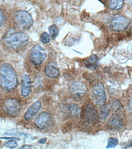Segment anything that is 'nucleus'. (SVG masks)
I'll return each mask as SVG.
<instances>
[{
    "label": "nucleus",
    "instance_id": "nucleus-12",
    "mask_svg": "<svg viewBox=\"0 0 132 149\" xmlns=\"http://www.w3.org/2000/svg\"><path fill=\"white\" fill-rule=\"evenodd\" d=\"M41 107V103L40 101H38L34 102L25 112L24 115V119L26 121H29L32 119L39 111Z\"/></svg>",
    "mask_w": 132,
    "mask_h": 149
},
{
    "label": "nucleus",
    "instance_id": "nucleus-25",
    "mask_svg": "<svg viewBox=\"0 0 132 149\" xmlns=\"http://www.w3.org/2000/svg\"><path fill=\"white\" fill-rule=\"evenodd\" d=\"M129 108L131 112L132 113V98L130 101L129 103Z\"/></svg>",
    "mask_w": 132,
    "mask_h": 149
},
{
    "label": "nucleus",
    "instance_id": "nucleus-24",
    "mask_svg": "<svg viewBox=\"0 0 132 149\" xmlns=\"http://www.w3.org/2000/svg\"><path fill=\"white\" fill-rule=\"evenodd\" d=\"M3 13L2 10L0 9V26L2 24V21H3Z\"/></svg>",
    "mask_w": 132,
    "mask_h": 149
},
{
    "label": "nucleus",
    "instance_id": "nucleus-10",
    "mask_svg": "<svg viewBox=\"0 0 132 149\" xmlns=\"http://www.w3.org/2000/svg\"><path fill=\"white\" fill-rule=\"evenodd\" d=\"M84 116L85 123L89 125L94 124L99 118L97 109L91 105H88L85 108Z\"/></svg>",
    "mask_w": 132,
    "mask_h": 149
},
{
    "label": "nucleus",
    "instance_id": "nucleus-6",
    "mask_svg": "<svg viewBox=\"0 0 132 149\" xmlns=\"http://www.w3.org/2000/svg\"><path fill=\"white\" fill-rule=\"evenodd\" d=\"M69 91L74 98L79 100L85 95L87 88L85 84L81 81H74L69 85Z\"/></svg>",
    "mask_w": 132,
    "mask_h": 149
},
{
    "label": "nucleus",
    "instance_id": "nucleus-11",
    "mask_svg": "<svg viewBox=\"0 0 132 149\" xmlns=\"http://www.w3.org/2000/svg\"><path fill=\"white\" fill-rule=\"evenodd\" d=\"M45 73L48 77L52 79L58 78L60 75V70L57 65L53 62H50L45 66Z\"/></svg>",
    "mask_w": 132,
    "mask_h": 149
},
{
    "label": "nucleus",
    "instance_id": "nucleus-14",
    "mask_svg": "<svg viewBox=\"0 0 132 149\" xmlns=\"http://www.w3.org/2000/svg\"><path fill=\"white\" fill-rule=\"evenodd\" d=\"M109 123L110 127L114 129H120L123 125L122 120L119 116L116 115H113L111 118Z\"/></svg>",
    "mask_w": 132,
    "mask_h": 149
},
{
    "label": "nucleus",
    "instance_id": "nucleus-19",
    "mask_svg": "<svg viewBox=\"0 0 132 149\" xmlns=\"http://www.w3.org/2000/svg\"><path fill=\"white\" fill-rule=\"evenodd\" d=\"M118 140L117 139L111 137L108 140L107 148H114L118 144Z\"/></svg>",
    "mask_w": 132,
    "mask_h": 149
},
{
    "label": "nucleus",
    "instance_id": "nucleus-22",
    "mask_svg": "<svg viewBox=\"0 0 132 149\" xmlns=\"http://www.w3.org/2000/svg\"><path fill=\"white\" fill-rule=\"evenodd\" d=\"M0 139L4 140H19V139L14 137H0Z\"/></svg>",
    "mask_w": 132,
    "mask_h": 149
},
{
    "label": "nucleus",
    "instance_id": "nucleus-8",
    "mask_svg": "<svg viewBox=\"0 0 132 149\" xmlns=\"http://www.w3.org/2000/svg\"><path fill=\"white\" fill-rule=\"evenodd\" d=\"M3 108L9 115H17L21 110V105L18 100L16 99L9 98L7 99L3 102Z\"/></svg>",
    "mask_w": 132,
    "mask_h": 149
},
{
    "label": "nucleus",
    "instance_id": "nucleus-1",
    "mask_svg": "<svg viewBox=\"0 0 132 149\" xmlns=\"http://www.w3.org/2000/svg\"><path fill=\"white\" fill-rule=\"evenodd\" d=\"M0 83L2 88L6 91L12 90L17 86L16 72L9 64H3L0 68Z\"/></svg>",
    "mask_w": 132,
    "mask_h": 149
},
{
    "label": "nucleus",
    "instance_id": "nucleus-3",
    "mask_svg": "<svg viewBox=\"0 0 132 149\" xmlns=\"http://www.w3.org/2000/svg\"><path fill=\"white\" fill-rule=\"evenodd\" d=\"M29 40V37L24 33H15L5 39L4 43L6 46L11 48H17L26 44Z\"/></svg>",
    "mask_w": 132,
    "mask_h": 149
},
{
    "label": "nucleus",
    "instance_id": "nucleus-18",
    "mask_svg": "<svg viewBox=\"0 0 132 149\" xmlns=\"http://www.w3.org/2000/svg\"><path fill=\"white\" fill-rule=\"evenodd\" d=\"M50 37L49 34L46 32H44L41 33L40 36L41 41L45 44H47L50 41Z\"/></svg>",
    "mask_w": 132,
    "mask_h": 149
},
{
    "label": "nucleus",
    "instance_id": "nucleus-13",
    "mask_svg": "<svg viewBox=\"0 0 132 149\" xmlns=\"http://www.w3.org/2000/svg\"><path fill=\"white\" fill-rule=\"evenodd\" d=\"M31 79L28 74H24L22 77L21 93L22 96L26 97L31 91Z\"/></svg>",
    "mask_w": 132,
    "mask_h": 149
},
{
    "label": "nucleus",
    "instance_id": "nucleus-26",
    "mask_svg": "<svg viewBox=\"0 0 132 149\" xmlns=\"http://www.w3.org/2000/svg\"><path fill=\"white\" fill-rule=\"evenodd\" d=\"M34 148L32 146H30L25 145L24 146H23V147L21 148Z\"/></svg>",
    "mask_w": 132,
    "mask_h": 149
},
{
    "label": "nucleus",
    "instance_id": "nucleus-7",
    "mask_svg": "<svg viewBox=\"0 0 132 149\" xmlns=\"http://www.w3.org/2000/svg\"><path fill=\"white\" fill-rule=\"evenodd\" d=\"M128 19L122 15L116 14L113 15L111 20V26L116 31H122L129 25Z\"/></svg>",
    "mask_w": 132,
    "mask_h": 149
},
{
    "label": "nucleus",
    "instance_id": "nucleus-23",
    "mask_svg": "<svg viewBox=\"0 0 132 149\" xmlns=\"http://www.w3.org/2000/svg\"><path fill=\"white\" fill-rule=\"evenodd\" d=\"M46 140H47V138L46 137H43V138L39 140L38 141V143H40V144H44V143H46Z\"/></svg>",
    "mask_w": 132,
    "mask_h": 149
},
{
    "label": "nucleus",
    "instance_id": "nucleus-2",
    "mask_svg": "<svg viewBox=\"0 0 132 149\" xmlns=\"http://www.w3.org/2000/svg\"><path fill=\"white\" fill-rule=\"evenodd\" d=\"M14 19L19 27L23 30H28L33 25L34 20L31 15L24 10H18L15 12Z\"/></svg>",
    "mask_w": 132,
    "mask_h": 149
},
{
    "label": "nucleus",
    "instance_id": "nucleus-4",
    "mask_svg": "<svg viewBox=\"0 0 132 149\" xmlns=\"http://www.w3.org/2000/svg\"><path fill=\"white\" fill-rule=\"evenodd\" d=\"M46 52L45 49L39 44L34 45L30 52V59L35 66H39L45 61L46 58Z\"/></svg>",
    "mask_w": 132,
    "mask_h": 149
},
{
    "label": "nucleus",
    "instance_id": "nucleus-17",
    "mask_svg": "<svg viewBox=\"0 0 132 149\" xmlns=\"http://www.w3.org/2000/svg\"><path fill=\"white\" fill-rule=\"evenodd\" d=\"M50 37L52 40L55 39L59 36L60 31L58 27L56 24H52L48 28Z\"/></svg>",
    "mask_w": 132,
    "mask_h": 149
},
{
    "label": "nucleus",
    "instance_id": "nucleus-27",
    "mask_svg": "<svg viewBox=\"0 0 132 149\" xmlns=\"http://www.w3.org/2000/svg\"><path fill=\"white\" fill-rule=\"evenodd\" d=\"M129 30L132 33V22H131L130 24H129Z\"/></svg>",
    "mask_w": 132,
    "mask_h": 149
},
{
    "label": "nucleus",
    "instance_id": "nucleus-21",
    "mask_svg": "<svg viewBox=\"0 0 132 149\" xmlns=\"http://www.w3.org/2000/svg\"><path fill=\"white\" fill-rule=\"evenodd\" d=\"M4 135L6 136H23V135H25V134L19 132L17 130H8L5 133Z\"/></svg>",
    "mask_w": 132,
    "mask_h": 149
},
{
    "label": "nucleus",
    "instance_id": "nucleus-5",
    "mask_svg": "<svg viewBox=\"0 0 132 149\" xmlns=\"http://www.w3.org/2000/svg\"><path fill=\"white\" fill-rule=\"evenodd\" d=\"M92 96L94 102L97 105L103 106L106 102V96L104 85L98 82L92 88Z\"/></svg>",
    "mask_w": 132,
    "mask_h": 149
},
{
    "label": "nucleus",
    "instance_id": "nucleus-9",
    "mask_svg": "<svg viewBox=\"0 0 132 149\" xmlns=\"http://www.w3.org/2000/svg\"><path fill=\"white\" fill-rule=\"evenodd\" d=\"M52 118L50 115L46 112L40 113L35 120L34 123L36 127L41 130L47 129L50 125Z\"/></svg>",
    "mask_w": 132,
    "mask_h": 149
},
{
    "label": "nucleus",
    "instance_id": "nucleus-15",
    "mask_svg": "<svg viewBox=\"0 0 132 149\" xmlns=\"http://www.w3.org/2000/svg\"><path fill=\"white\" fill-rule=\"evenodd\" d=\"M98 62V58L96 55L94 54L90 56L85 63L86 67L91 70H94L97 68Z\"/></svg>",
    "mask_w": 132,
    "mask_h": 149
},
{
    "label": "nucleus",
    "instance_id": "nucleus-20",
    "mask_svg": "<svg viewBox=\"0 0 132 149\" xmlns=\"http://www.w3.org/2000/svg\"><path fill=\"white\" fill-rule=\"evenodd\" d=\"M4 145L6 147L10 149H13L16 147L18 146V144L15 140H10L9 141L5 143Z\"/></svg>",
    "mask_w": 132,
    "mask_h": 149
},
{
    "label": "nucleus",
    "instance_id": "nucleus-16",
    "mask_svg": "<svg viewBox=\"0 0 132 149\" xmlns=\"http://www.w3.org/2000/svg\"><path fill=\"white\" fill-rule=\"evenodd\" d=\"M124 0H111L109 3L110 9L113 10H119L122 8Z\"/></svg>",
    "mask_w": 132,
    "mask_h": 149
}]
</instances>
